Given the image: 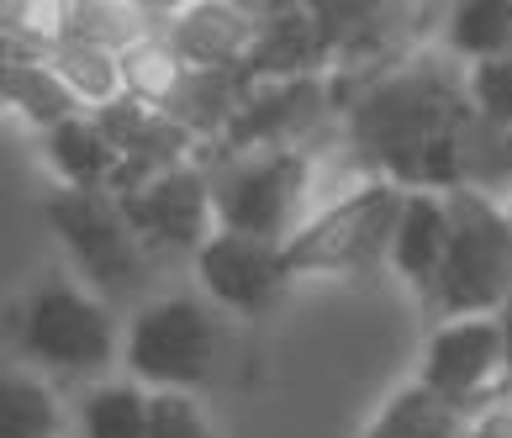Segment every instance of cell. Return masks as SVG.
Segmentation results:
<instances>
[{"mask_svg": "<svg viewBox=\"0 0 512 438\" xmlns=\"http://www.w3.org/2000/svg\"><path fill=\"white\" fill-rule=\"evenodd\" d=\"M465 69L439 48L412 53L402 69L375 80L338 117L344 148L402 190H444L449 196V138L465 117Z\"/></svg>", "mask_w": 512, "mask_h": 438, "instance_id": "cell-1", "label": "cell"}, {"mask_svg": "<svg viewBox=\"0 0 512 438\" xmlns=\"http://www.w3.org/2000/svg\"><path fill=\"white\" fill-rule=\"evenodd\" d=\"M16 354L53 386L64 380L101 386L111 370H122L117 312L80 275H43L16 307Z\"/></svg>", "mask_w": 512, "mask_h": 438, "instance_id": "cell-2", "label": "cell"}, {"mask_svg": "<svg viewBox=\"0 0 512 438\" xmlns=\"http://www.w3.org/2000/svg\"><path fill=\"white\" fill-rule=\"evenodd\" d=\"M212 206L222 233L286 243L317 206V148H212Z\"/></svg>", "mask_w": 512, "mask_h": 438, "instance_id": "cell-3", "label": "cell"}, {"mask_svg": "<svg viewBox=\"0 0 512 438\" xmlns=\"http://www.w3.org/2000/svg\"><path fill=\"white\" fill-rule=\"evenodd\" d=\"M222 312L201 291H164L122 322V375L148 396H201L222 359Z\"/></svg>", "mask_w": 512, "mask_h": 438, "instance_id": "cell-4", "label": "cell"}, {"mask_svg": "<svg viewBox=\"0 0 512 438\" xmlns=\"http://www.w3.org/2000/svg\"><path fill=\"white\" fill-rule=\"evenodd\" d=\"M412 190L391 180H365L349 196L322 201L286 243V264L296 280H359L391 264V243L402 227Z\"/></svg>", "mask_w": 512, "mask_h": 438, "instance_id": "cell-5", "label": "cell"}, {"mask_svg": "<svg viewBox=\"0 0 512 438\" xmlns=\"http://www.w3.org/2000/svg\"><path fill=\"white\" fill-rule=\"evenodd\" d=\"M512 301V217L502 201L449 190V249L433 291V322L497 317Z\"/></svg>", "mask_w": 512, "mask_h": 438, "instance_id": "cell-6", "label": "cell"}, {"mask_svg": "<svg viewBox=\"0 0 512 438\" xmlns=\"http://www.w3.org/2000/svg\"><path fill=\"white\" fill-rule=\"evenodd\" d=\"M43 217L59 249L74 259V275L101 301H127L143 291L154 254L132 233L122 201L111 190H53L43 201Z\"/></svg>", "mask_w": 512, "mask_h": 438, "instance_id": "cell-7", "label": "cell"}, {"mask_svg": "<svg viewBox=\"0 0 512 438\" xmlns=\"http://www.w3.org/2000/svg\"><path fill=\"white\" fill-rule=\"evenodd\" d=\"M412 380H423L439 402H449L465 417H476L497 402H512V370H507V344H502L497 317L433 322Z\"/></svg>", "mask_w": 512, "mask_h": 438, "instance_id": "cell-8", "label": "cell"}, {"mask_svg": "<svg viewBox=\"0 0 512 438\" xmlns=\"http://www.w3.org/2000/svg\"><path fill=\"white\" fill-rule=\"evenodd\" d=\"M117 201H122V212L132 222V233L143 238V249L154 259H196L206 249V238L217 233V206H212V175H206V159L164 169V175L122 190Z\"/></svg>", "mask_w": 512, "mask_h": 438, "instance_id": "cell-9", "label": "cell"}, {"mask_svg": "<svg viewBox=\"0 0 512 438\" xmlns=\"http://www.w3.org/2000/svg\"><path fill=\"white\" fill-rule=\"evenodd\" d=\"M191 275H196V291L212 301L222 317H238V322L270 317L280 301H286V285L296 280L280 243L222 233V227L191 259Z\"/></svg>", "mask_w": 512, "mask_h": 438, "instance_id": "cell-10", "label": "cell"}, {"mask_svg": "<svg viewBox=\"0 0 512 438\" xmlns=\"http://www.w3.org/2000/svg\"><path fill=\"white\" fill-rule=\"evenodd\" d=\"M333 117H338V101L328 90V74L254 85L222 148H233V154H243V148H317L312 138Z\"/></svg>", "mask_w": 512, "mask_h": 438, "instance_id": "cell-11", "label": "cell"}, {"mask_svg": "<svg viewBox=\"0 0 512 438\" xmlns=\"http://www.w3.org/2000/svg\"><path fill=\"white\" fill-rule=\"evenodd\" d=\"M164 32L196 74H249V59L264 32V11L227 6V0H196V6H169Z\"/></svg>", "mask_w": 512, "mask_h": 438, "instance_id": "cell-12", "label": "cell"}, {"mask_svg": "<svg viewBox=\"0 0 512 438\" xmlns=\"http://www.w3.org/2000/svg\"><path fill=\"white\" fill-rule=\"evenodd\" d=\"M312 74H328V32L317 22V6H270L259 48L249 59V80L275 85V80H312Z\"/></svg>", "mask_w": 512, "mask_h": 438, "instance_id": "cell-13", "label": "cell"}, {"mask_svg": "<svg viewBox=\"0 0 512 438\" xmlns=\"http://www.w3.org/2000/svg\"><path fill=\"white\" fill-rule=\"evenodd\" d=\"M444 249H449V196L444 190H412L386 270L402 280L423 307H433V291H439Z\"/></svg>", "mask_w": 512, "mask_h": 438, "instance_id": "cell-14", "label": "cell"}, {"mask_svg": "<svg viewBox=\"0 0 512 438\" xmlns=\"http://www.w3.org/2000/svg\"><path fill=\"white\" fill-rule=\"evenodd\" d=\"M43 159L53 169L59 190H117L122 180V148L111 143V132L101 127V117H80L59 122L53 132H43Z\"/></svg>", "mask_w": 512, "mask_h": 438, "instance_id": "cell-15", "label": "cell"}, {"mask_svg": "<svg viewBox=\"0 0 512 438\" xmlns=\"http://www.w3.org/2000/svg\"><path fill=\"white\" fill-rule=\"evenodd\" d=\"M449 190H476L502 206L512 201V132L476 117L470 106L449 138Z\"/></svg>", "mask_w": 512, "mask_h": 438, "instance_id": "cell-16", "label": "cell"}, {"mask_svg": "<svg viewBox=\"0 0 512 438\" xmlns=\"http://www.w3.org/2000/svg\"><path fill=\"white\" fill-rule=\"evenodd\" d=\"M439 53L460 69L512 59V0H465L439 22Z\"/></svg>", "mask_w": 512, "mask_h": 438, "instance_id": "cell-17", "label": "cell"}, {"mask_svg": "<svg viewBox=\"0 0 512 438\" xmlns=\"http://www.w3.org/2000/svg\"><path fill=\"white\" fill-rule=\"evenodd\" d=\"M0 95H6V111L32 132V138H43V132H53L59 122L80 117V101L64 90V80L53 74V64L6 59L0 64Z\"/></svg>", "mask_w": 512, "mask_h": 438, "instance_id": "cell-18", "label": "cell"}, {"mask_svg": "<svg viewBox=\"0 0 512 438\" xmlns=\"http://www.w3.org/2000/svg\"><path fill=\"white\" fill-rule=\"evenodd\" d=\"M169 22V6H132V0H69V37L106 53H132L143 37Z\"/></svg>", "mask_w": 512, "mask_h": 438, "instance_id": "cell-19", "label": "cell"}, {"mask_svg": "<svg viewBox=\"0 0 512 438\" xmlns=\"http://www.w3.org/2000/svg\"><path fill=\"white\" fill-rule=\"evenodd\" d=\"M191 64H185V53L169 43V32L159 27L154 37H143L132 53H122V90L127 101H138L148 111H175V101L185 95V85H191Z\"/></svg>", "mask_w": 512, "mask_h": 438, "instance_id": "cell-20", "label": "cell"}, {"mask_svg": "<svg viewBox=\"0 0 512 438\" xmlns=\"http://www.w3.org/2000/svg\"><path fill=\"white\" fill-rule=\"evenodd\" d=\"M465 412H454L449 402H439L423 380H407V386H396L381 412L370 417L365 438H465Z\"/></svg>", "mask_w": 512, "mask_h": 438, "instance_id": "cell-21", "label": "cell"}, {"mask_svg": "<svg viewBox=\"0 0 512 438\" xmlns=\"http://www.w3.org/2000/svg\"><path fill=\"white\" fill-rule=\"evenodd\" d=\"M0 438H64V402L48 375L27 365L0 380Z\"/></svg>", "mask_w": 512, "mask_h": 438, "instance_id": "cell-22", "label": "cell"}, {"mask_svg": "<svg viewBox=\"0 0 512 438\" xmlns=\"http://www.w3.org/2000/svg\"><path fill=\"white\" fill-rule=\"evenodd\" d=\"M148 402L154 396L143 386H132L127 375H111L80 396L74 428H80V438H148Z\"/></svg>", "mask_w": 512, "mask_h": 438, "instance_id": "cell-23", "label": "cell"}, {"mask_svg": "<svg viewBox=\"0 0 512 438\" xmlns=\"http://www.w3.org/2000/svg\"><path fill=\"white\" fill-rule=\"evenodd\" d=\"M0 43H6V59L48 64L69 43V0L64 6H53V0H11L0 11Z\"/></svg>", "mask_w": 512, "mask_h": 438, "instance_id": "cell-24", "label": "cell"}, {"mask_svg": "<svg viewBox=\"0 0 512 438\" xmlns=\"http://www.w3.org/2000/svg\"><path fill=\"white\" fill-rule=\"evenodd\" d=\"M53 74L64 80V90L80 101V111H90V117H101L106 106H117L122 101V59L117 53H106V48H90V43H69L53 53Z\"/></svg>", "mask_w": 512, "mask_h": 438, "instance_id": "cell-25", "label": "cell"}, {"mask_svg": "<svg viewBox=\"0 0 512 438\" xmlns=\"http://www.w3.org/2000/svg\"><path fill=\"white\" fill-rule=\"evenodd\" d=\"M465 101L476 117L512 132V59H491V64L465 69Z\"/></svg>", "mask_w": 512, "mask_h": 438, "instance_id": "cell-26", "label": "cell"}, {"mask_svg": "<svg viewBox=\"0 0 512 438\" xmlns=\"http://www.w3.org/2000/svg\"><path fill=\"white\" fill-rule=\"evenodd\" d=\"M148 438H217L201 396H154L148 402Z\"/></svg>", "mask_w": 512, "mask_h": 438, "instance_id": "cell-27", "label": "cell"}, {"mask_svg": "<svg viewBox=\"0 0 512 438\" xmlns=\"http://www.w3.org/2000/svg\"><path fill=\"white\" fill-rule=\"evenodd\" d=\"M465 438H512V402H497L465 423Z\"/></svg>", "mask_w": 512, "mask_h": 438, "instance_id": "cell-28", "label": "cell"}, {"mask_svg": "<svg viewBox=\"0 0 512 438\" xmlns=\"http://www.w3.org/2000/svg\"><path fill=\"white\" fill-rule=\"evenodd\" d=\"M497 328H502V344H507V370H512V301L497 312Z\"/></svg>", "mask_w": 512, "mask_h": 438, "instance_id": "cell-29", "label": "cell"}, {"mask_svg": "<svg viewBox=\"0 0 512 438\" xmlns=\"http://www.w3.org/2000/svg\"><path fill=\"white\" fill-rule=\"evenodd\" d=\"M507 217H512V201H507Z\"/></svg>", "mask_w": 512, "mask_h": 438, "instance_id": "cell-30", "label": "cell"}]
</instances>
